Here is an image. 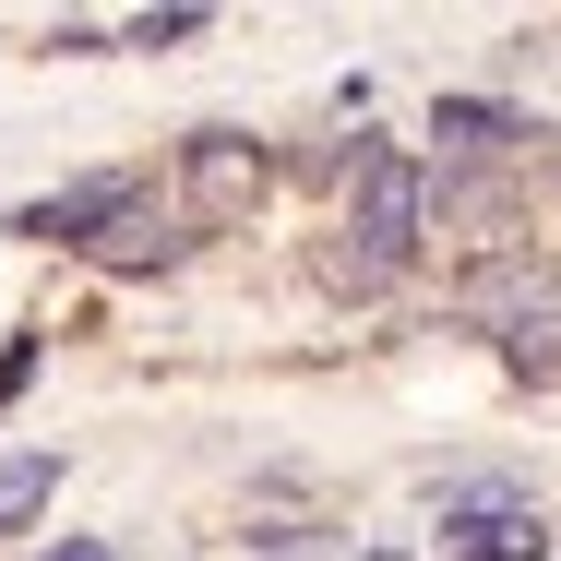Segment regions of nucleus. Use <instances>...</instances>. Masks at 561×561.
<instances>
[{
  "mask_svg": "<svg viewBox=\"0 0 561 561\" xmlns=\"http://www.w3.org/2000/svg\"><path fill=\"white\" fill-rule=\"evenodd\" d=\"M48 490H60V466H48V454H12V466H0V526H36Z\"/></svg>",
  "mask_w": 561,
  "mask_h": 561,
  "instance_id": "nucleus-6",
  "label": "nucleus"
},
{
  "mask_svg": "<svg viewBox=\"0 0 561 561\" xmlns=\"http://www.w3.org/2000/svg\"><path fill=\"white\" fill-rule=\"evenodd\" d=\"M251 192H263V156H251L239 131H204V144H192V204L227 227L239 204H251Z\"/></svg>",
  "mask_w": 561,
  "mask_h": 561,
  "instance_id": "nucleus-3",
  "label": "nucleus"
},
{
  "mask_svg": "<svg viewBox=\"0 0 561 561\" xmlns=\"http://www.w3.org/2000/svg\"><path fill=\"white\" fill-rule=\"evenodd\" d=\"M431 144H443V156H502V144H526V119H514V108H466V96H454V108L431 119Z\"/></svg>",
  "mask_w": 561,
  "mask_h": 561,
  "instance_id": "nucleus-5",
  "label": "nucleus"
},
{
  "mask_svg": "<svg viewBox=\"0 0 561 561\" xmlns=\"http://www.w3.org/2000/svg\"><path fill=\"white\" fill-rule=\"evenodd\" d=\"M454 311L478 335H502L514 358H538V346H561V263H538V251H478L454 275Z\"/></svg>",
  "mask_w": 561,
  "mask_h": 561,
  "instance_id": "nucleus-1",
  "label": "nucleus"
},
{
  "mask_svg": "<svg viewBox=\"0 0 561 561\" xmlns=\"http://www.w3.org/2000/svg\"><path fill=\"white\" fill-rule=\"evenodd\" d=\"M156 251H168V227L144 216V204H119V216L96 227V263H156Z\"/></svg>",
  "mask_w": 561,
  "mask_h": 561,
  "instance_id": "nucleus-7",
  "label": "nucleus"
},
{
  "mask_svg": "<svg viewBox=\"0 0 561 561\" xmlns=\"http://www.w3.org/2000/svg\"><path fill=\"white\" fill-rule=\"evenodd\" d=\"M454 538H466L478 561H538V550H550V526H538V514H514V502H478Z\"/></svg>",
  "mask_w": 561,
  "mask_h": 561,
  "instance_id": "nucleus-4",
  "label": "nucleus"
},
{
  "mask_svg": "<svg viewBox=\"0 0 561 561\" xmlns=\"http://www.w3.org/2000/svg\"><path fill=\"white\" fill-rule=\"evenodd\" d=\"M419 216H431V168L419 156H358V263H335V275H394L407 251H419Z\"/></svg>",
  "mask_w": 561,
  "mask_h": 561,
  "instance_id": "nucleus-2",
  "label": "nucleus"
},
{
  "mask_svg": "<svg viewBox=\"0 0 561 561\" xmlns=\"http://www.w3.org/2000/svg\"><path fill=\"white\" fill-rule=\"evenodd\" d=\"M48 561H119V550H84V538H72V550H48Z\"/></svg>",
  "mask_w": 561,
  "mask_h": 561,
  "instance_id": "nucleus-8",
  "label": "nucleus"
}]
</instances>
